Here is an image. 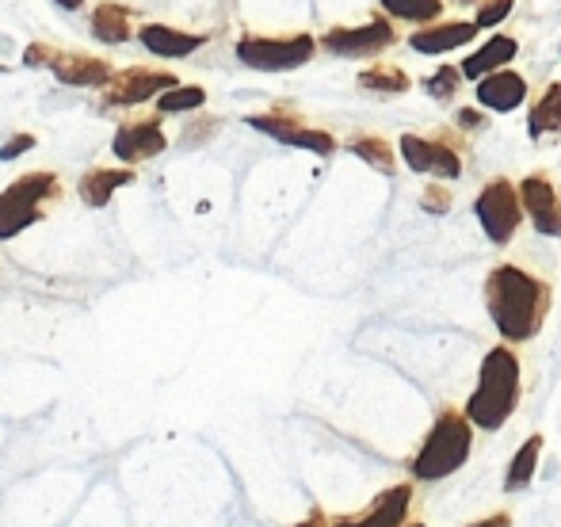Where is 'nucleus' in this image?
<instances>
[{
  "mask_svg": "<svg viewBox=\"0 0 561 527\" xmlns=\"http://www.w3.org/2000/svg\"><path fill=\"white\" fill-rule=\"evenodd\" d=\"M485 306L496 333L508 344H524L539 336L542 321L550 313L547 279L524 272L519 264H496L485 279Z\"/></svg>",
  "mask_w": 561,
  "mask_h": 527,
  "instance_id": "nucleus-1",
  "label": "nucleus"
},
{
  "mask_svg": "<svg viewBox=\"0 0 561 527\" xmlns=\"http://www.w3.org/2000/svg\"><path fill=\"white\" fill-rule=\"evenodd\" d=\"M519 405V359L508 344L493 348L481 359L478 390L466 401V421L481 432H496L508 424V416Z\"/></svg>",
  "mask_w": 561,
  "mask_h": 527,
  "instance_id": "nucleus-2",
  "label": "nucleus"
},
{
  "mask_svg": "<svg viewBox=\"0 0 561 527\" xmlns=\"http://www.w3.org/2000/svg\"><path fill=\"white\" fill-rule=\"evenodd\" d=\"M473 447V424L462 416V409H439L436 424H432L428 439H424L421 455L413 459V478L416 482H439L450 478L455 470H462V462L470 459Z\"/></svg>",
  "mask_w": 561,
  "mask_h": 527,
  "instance_id": "nucleus-3",
  "label": "nucleus"
},
{
  "mask_svg": "<svg viewBox=\"0 0 561 527\" xmlns=\"http://www.w3.org/2000/svg\"><path fill=\"white\" fill-rule=\"evenodd\" d=\"M61 195V180L54 172H23L0 192V241L20 238L35 222H43L50 203Z\"/></svg>",
  "mask_w": 561,
  "mask_h": 527,
  "instance_id": "nucleus-4",
  "label": "nucleus"
},
{
  "mask_svg": "<svg viewBox=\"0 0 561 527\" xmlns=\"http://www.w3.org/2000/svg\"><path fill=\"white\" fill-rule=\"evenodd\" d=\"M23 66H43L58 77L61 84H73V89H104L112 81L115 66L96 54H77V50H58V46L31 43L23 50Z\"/></svg>",
  "mask_w": 561,
  "mask_h": 527,
  "instance_id": "nucleus-5",
  "label": "nucleus"
},
{
  "mask_svg": "<svg viewBox=\"0 0 561 527\" xmlns=\"http://www.w3.org/2000/svg\"><path fill=\"white\" fill-rule=\"evenodd\" d=\"M318 50V38L313 35H244L237 43V61H244L249 69H260V73H283V69H298L313 58Z\"/></svg>",
  "mask_w": 561,
  "mask_h": 527,
  "instance_id": "nucleus-6",
  "label": "nucleus"
},
{
  "mask_svg": "<svg viewBox=\"0 0 561 527\" xmlns=\"http://www.w3.org/2000/svg\"><path fill=\"white\" fill-rule=\"evenodd\" d=\"M473 210H478L481 230H485V238L493 241V245H508L519 230V218H524L516 184H508L504 176L489 180V184L481 187Z\"/></svg>",
  "mask_w": 561,
  "mask_h": 527,
  "instance_id": "nucleus-7",
  "label": "nucleus"
},
{
  "mask_svg": "<svg viewBox=\"0 0 561 527\" xmlns=\"http://www.w3.org/2000/svg\"><path fill=\"white\" fill-rule=\"evenodd\" d=\"M169 89H176V77L172 73H164V69L130 66V69H115L112 81L100 89V100H104V107H138Z\"/></svg>",
  "mask_w": 561,
  "mask_h": 527,
  "instance_id": "nucleus-8",
  "label": "nucleus"
},
{
  "mask_svg": "<svg viewBox=\"0 0 561 527\" xmlns=\"http://www.w3.org/2000/svg\"><path fill=\"white\" fill-rule=\"evenodd\" d=\"M249 127L272 134L275 141H287V146L313 149V153H321V157H329L336 149L333 134L302 127V119H298L295 112H287V107H275V112H267V115H249Z\"/></svg>",
  "mask_w": 561,
  "mask_h": 527,
  "instance_id": "nucleus-9",
  "label": "nucleus"
},
{
  "mask_svg": "<svg viewBox=\"0 0 561 527\" xmlns=\"http://www.w3.org/2000/svg\"><path fill=\"white\" fill-rule=\"evenodd\" d=\"M164 149H169V138H164L161 115H146V119L123 123L112 138V153L123 164H141V161H149V157L164 153Z\"/></svg>",
  "mask_w": 561,
  "mask_h": 527,
  "instance_id": "nucleus-10",
  "label": "nucleus"
},
{
  "mask_svg": "<svg viewBox=\"0 0 561 527\" xmlns=\"http://www.w3.org/2000/svg\"><path fill=\"white\" fill-rule=\"evenodd\" d=\"M393 38H398V35H393L390 23H386L382 15H375V20L363 23V27H333V31H325L321 46H325L329 54H340V58H367V54L386 50Z\"/></svg>",
  "mask_w": 561,
  "mask_h": 527,
  "instance_id": "nucleus-11",
  "label": "nucleus"
},
{
  "mask_svg": "<svg viewBox=\"0 0 561 527\" xmlns=\"http://www.w3.org/2000/svg\"><path fill=\"white\" fill-rule=\"evenodd\" d=\"M401 153L413 172H436L444 180L462 176V157L444 138H421V134H401Z\"/></svg>",
  "mask_w": 561,
  "mask_h": 527,
  "instance_id": "nucleus-12",
  "label": "nucleus"
},
{
  "mask_svg": "<svg viewBox=\"0 0 561 527\" xmlns=\"http://www.w3.org/2000/svg\"><path fill=\"white\" fill-rule=\"evenodd\" d=\"M516 192H519V207L531 215L535 230L547 233V238H561V192L550 184V176L535 172V176H527Z\"/></svg>",
  "mask_w": 561,
  "mask_h": 527,
  "instance_id": "nucleus-13",
  "label": "nucleus"
},
{
  "mask_svg": "<svg viewBox=\"0 0 561 527\" xmlns=\"http://www.w3.org/2000/svg\"><path fill=\"white\" fill-rule=\"evenodd\" d=\"M409 505H413V485L401 482V485H390L386 493H378L367 513L336 516V520H329V524L333 527H405Z\"/></svg>",
  "mask_w": 561,
  "mask_h": 527,
  "instance_id": "nucleus-14",
  "label": "nucleus"
},
{
  "mask_svg": "<svg viewBox=\"0 0 561 527\" xmlns=\"http://www.w3.org/2000/svg\"><path fill=\"white\" fill-rule=\"evenodd\" d=\"M527 96V81L512 69H496V73L478 81V104H485L489 112H516Z\"/></svg>",
  "mask_w": 561,
  "mask_h": 527,
  "instance_id": "nucleus-15",
  "label": "nucleus"
},
{
  "mask_svg": "<svg viewBox=\"0 0 561 527\" xmlns=\"http://www.w3.org/2000/svg\"><path fill=\"white\" fill-rule=\"evenodd\" d=\"M138 38L157 58H187V54H195L199 46H207V35H187V31H176V27H169V23H146V27L138 31Z\"/></svg>",
  "mask_w": 561,
  "mask_h": 527,
  "instance_id": "nucleus-16",
  "label": "nucleus"
},
{
  "mask_svg": "<svg viewBox=\"0 0 561 527\" xmlns=\"http://www.w3.org/2000/svg\"><path fill=\"white\" fill-rule=\"evenodd\" d=\"M134 180H138L134 169H100L96 164V169H89L77 180V195H81L84 207H107L118 187L134 184Z\"/></svg>",
  "mask_w": 561,
  "mask_h": 527,
  "instance_id": "nucleus-17",
  "label": "nucleus"
},
{
  "mask_svg": "<svg viewBox=\"0 0 561 527\" xmlns=\"http://www.w3.org/2000/svg\"><path fill=\"white\" fill-rule=\"evenodd\" d=\"M516 50H519L516 38L496 35V38H489V43H481L478 50L462 61V69H458V73L470 77V81H478V77H489V73H496V69L508 66V61L516 58Z\"/></svg>",
  "mask_w": 561,
  "mask_h": 527,
  "instance_id": "nucleus-18",
  "label": "nucleus"
},
{
  "mask_svg": "<svg viewBox=\"0 0 561 527\" xmlns=\"http://www.w3.org/2000/svg\"><path fill=\"white\" fill-rule=\"evenodd\" d=\"M473 35H478L473 23H439V27L413 31L409 46H413L416 54H447V50H455V46L470 43Z\"/></svg>",
  "mask_w": 561,
  "mask_h": 527,
  "instance_id": "nucleus-19",
  "label": "nucleus"
},
{
  "mask_svg": "<svg viewBox=\"0 0 561 527\" xmlns=\"http://www.w3.org/2000/svg\"><path fill=\"white\" fill-rule=\"evenodd\" d=\"M92 35H96L100 43H107V46L130 43V35H134L130 8L118 4V0H104V4H96V12H92Z\"/></svg>",
  "mask_w": 561,
  "mask_h": 527,
  "instance_id": "nucleus-20",
  "label": "nucleus"
},
{
  "mask_svg": "<svg viewBox=\"0 0 561 527\" xmlns=\"http://www.w3.org/2000/svg\"><path fill=\"white\" fill-rule=\"evenodd\" d=\"M539 455H542V436H527V444L516 451V459H512L508 474H504V490L508 493H519L531 485L535 470H539Z\"/></svg>",
  "mask_w": 561,
  "mask_h": 527,
  "instance_id": "nucleus-21",
  "label": "nucleus"
},
{
  "mask_svg": "<svg viewBox=\"0 0 561 527\" xmlns=\"http://www.w3.org/2000/svg\"><path fill=\"white\" fill-rule=\"evenodd\" d=\"M527 130H531V138H539V134H561V84H550L547 96L531 107Z\"/></svg>",
  "mask_w": 561,
  "mask_h": 527,
  "instance_id": "nucleus-22",
  "label": "nucleus"
},
{
  "mask_svg": "<svg viewBox=\"0 0 561 527\" xmlns=\"http://www.w3.org/2000/svg\"><path fill=\"white\" fill-rule=\"evenodd\" d=\"M347 149H352L355 157H363L370 169L393 172V149H390V141L378 138V134H363V138H352V141H347Z\"/></svg>",
  "mask_w": 561,
  "mask_h": 527,
  "instance_id": "nucleus-23",
  "label": "nucleus"
},
{
  "mask_svg": "<svg viewBox=\"0 0 561 527\" xmlns=\"http://www.w3.org/2000/svg\"><path fill=\"white\" fill-rule=\"evenodd\" d=\"M207 104V89L199 84H187V89H169L157 96V115H176V112H199Z\"/></svg>",
  "mask_w": 561,
  "mask_h": 527,
  "instance_id": "nucleus-24",
  "label": "nucleus"
},
{
  "mask_svg": "<svg viewBox=\"0 0 561 527\" xmlns=\"http://www.w3.org/2000/svg\"><path fill=\"white\" fill-rule=\"evenodd\" d=\"M359 84L370 92H405L413 81H409L398 66H375V69H367V73H359Z\"/></svg>",
  "mask_w": 561,
  "mask_h": 527,
  "instance_id": "nucleus-25",
  "label": "nucleus"
},
{
  "mask_svg": "<svg viewBox=\"0 0 561 527\" xmlns=\"http://www.w3.org/2000/svg\"><path fill=\"white\" fill-rule=\"evenodd\" d=\"M382 8L398 20H416V23H428L444 12L439 0H382Z\"/></svg>",
  "mask_w": 561,
  "mask_h": 527,
  "instance_id": "nucleus-26",
  "label": "nucleus"
},
{
  "mask_svg": "<svg viewBox=\"0 0 561 527\" xmlns=\"http://www.w3.org/2000/svg\"><path fill=\"white\" fill-rule=\"evenodd\" d=\"M458 81H462V73L447 66V69H439L436 77H428V81H424V89H428L436 100H444V96H455V92H458Z\"/></svg>",
  "mask_w": 561,
  "mask_h": 527,
  "instance_id": "nucleus-27",
  "label": "nucleus"
},
{
  "mask_svg": "<svg viewBox=\"0 0 561 527\" xmlns=\"http://www.w3.org/2000/svg\"><path fill=\"white\" fill-rule=\"evenodd\" d=\"M512 12V0H485L478 12V23L473 27H493V23H501L504 15Z\"/></svg>",
  "mask_w": 561,
  "mask_h": 527,
  "instance_id": "nucleus-28",
  "label": "nucleus"
},
{
  "mask_svg": "<svg viewBox=\"0 0 561 527\" xmlns=\"http://www.w3.org/2000/svg\"><path fill=\"white\" fill-rule=\"evenodd\" d=\"M31 146H35V134H15L12 141H4V146H0V161H15V157L27 153Z\"/></svg>",
  "mask_w": 561,
  "mask_h": 527,
  "instance_id": "nucleus-29",
  "label": "nucleus"
},
{
  "mask_svg": "<svg viewBox=\"0 0 561 527\" xmlns=\"http://www.w3.org/2000/svg\"><path fill=\"white\" fill-rule=\"evenodd\" d=\"M424 207H428V210H447L450 195H444L439 187H428V192H424Z\"/></svg>",
  "mask_w": 561,
  "mask_h": 527,
  "instance_id": "nucleus-30",
  "label": "nucleus"
},
{
  "mask_svg": "<svg viewBox=\"0 0 561 527\" xmlns=\"http://www.w3.org/2000/svg\"><path fill=\"white\" fill-rule=\"evenodd\" d=\"M458 127H466V130H481V127H485V119H481L478 112H470V107H466V112H458Z\"/></svg>",
  "mask_w": 561,
  "mask_h": 527,
  "instance_id": "nucleus-31",
  "label": "nucleus"
},
{
  "mask_svg": "<svg viewBox=\"0 0 561 527\" xmlns=\"http://www.w3.org/2000/svg\"><path fill=\"white\" fill-rule=\"evenodd\" d=\"M466 527H512V516L508 513H493V516H485V520L466 524Z\"/></svg>",
  "mask_w": 561,
  "mask_h": 527,
  "instance_id": "nucleus-32",
  "label": "nucleus"
},
{
  "mask_svg": "<svg viewBox=\"0 0 561 527\" xmlns=\"http://www.w3.org/2000/svg\"><path fill=\"white\" fill-rule=\"evenodd\" d=\"M295 527H333V524H329V516L321 513V508H310V516H306L302 524H295Z\"/></svg>",
  "mask_w": 561,
  "mask_h": 527,
  "instance_id": "nucleus-33",
  "label": "nucleus"
},
{
  "mask_svg": "<svg viewBox=\"0 0 561 527\" xmlns=\"http://www.w3.org/2000/svg\"><path fill=\"white\" fill-rule=\"evenodd\" d=\"M54 4H61V8H66V12H73V8H84V4H89V0H54Z\"/></svg>",
  "mask_w": 561,
  "mask_h": 527,
  "instance_id": "nucleus-34",
  "label": "nucleus"
},
{
  "mask_svg": "<svg viewBox=\"0 0 561 527\" xmlns=\"http://www.w3.org/2000/svg\"><path fill=\"white\" fill-rule=\"evenodd\" d=\"M458 4H470V0H458Z\"/></svg>",
  "mask_w": 561,
  "mask_h": 527,
  "instance_id": "nucleus-35",
  "label": "nucleus"
},
{
  "mask_svg": "<svg viewBox=\"0 0 561 527\" xmlns=\"http://www.w3.org/2000/svg\"><path fill=\"white\" fill-rule=\"evenodd\" d=\"M409 527H424V524H409Z\"/></svg>",
  "mask_w": 561,
  "mask_h": 527,
  "instance_id": "nucleus-36",
  "label": "nucleus"
},
{
  "mask_svg": "<svg viewBox=\"0 0 561 527\" xmlns=\"http://www.w3.org/2000/svg\"><path fill=\"white\" fill-rule=\"evenodd\" d=\"M0 73H8V69H4V66H0Z\"/></svg>",
  "mask_w": 561,
  "mask_h": 527,
  "instance_id": "nucleus-37",
  "label": "nucleus"
}]
</instances>
